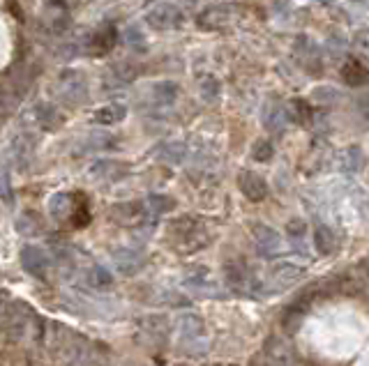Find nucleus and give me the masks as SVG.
<instances>
[{
    "instance_id": "obj_1",
    "label": "nucleus",
    "mask_w": 369,
    "mask_h": 366,
    "mask_svg": "<svg viewBox=\"0 0 369 366\" xmlns=\"http://www.w3.org/2000/svg\"><path fill=\"white\" fill-rule=\"evenodd\" d=\"M53 336V348L60 352L65 364L70 366H104L106 357L97 345L91 343L88 338L72 334L70 329L56 327V331H51Z\"/></svg>"
},
{
    "instance_id": "obj_2",
    "label": "nucleus",
    "mask_w": 369,
    "mask_h": 366,
    "mask_svg": "<svg viewBox=\"0 0 369 366\" xmlns=\"http://www.w3.org/2000/svg\"><path fill=\"white\" fill-rule=\"evenodd\" d=\"M56 97L67 106H79L88 99V81L77 69H65L56 81Z\"/></svg>"
},
{
    "instance_id": "obj_3",
    "label": "nucleus",
    "mask_w": 369,
    "mask_h": 366,
    "mask_svg": "<svg viewBox=\"0 0 369 366\" xmlns=\"http://www.w3.org/2000/svg\"><path fill=\"white\" fill-rule=\"evenodd\" d=\"M171 235L180 242V244L187 249V251H194V249H201V242H208L206 231H203L201 221L194 217H180L176 221H171L169 226Z\"/></svg>"
},
{
    "instance_id": "obj_4",
    "label": "nucleus",
    "mask_w": 369,
    "mask_h": 366,
    "mask_svg": "<svg viewBox=\"0 0 369 366\" xmlns=\"http://www.w3.org/2000/svg\"><path fill=\"white\" fill-rule=\"evenodd\" d=\"M5 331H8L12 338H17V341H26L28 336L37 334V318H35V314H32V309L28 307V304L15 302Z\"/></svg>"
},
{
    "instance_id": "obj_5",
    "label": "nucleus",
    "mask_w": 369,
    "mask_h": 366,
    "mask_svg": "<svg viewBox=\"0 0 369 366\" xmlns=\"http://www.w3.org/2000/svg\"><path fill=\"white\" fill-rule=\"evenodd\" d=\"M180 21H182L180 7L176 3H171V0H160V3H155L146 12V23L153 28V30H160V32L173 30V28L180 26Z\"/></svg>"
},
{
    "instance_id": "obj_6",
    "label": "nucleus",
    "mask_w": 369,
    "mask_h": 366,
    "mask_svg": "<svg viewBox=\"0 0 369 366\" xmlns=\"http://www.w3.org/2000/svg\"><path fill=\"white\" fill-rule=\"evenodd\" d=\"M42 26L51 35H65L70 30V12L63 0H49L42 12Z\"/></svg>"
},
{
    "instance_id": "obj_7",
    "label": "nucleus",
    "mask_w": 369,
    "mask_h": 366,
    "mask_svg": "<svg viewBox=\"0 0 369 366\" xmlns=\"http://www.w3.org/2000/svg\"><path fill=\"white\" fill-rule=\"evenodd\" d=\"M236 12H234V5H227V3H217V5H210L206 7L199 17H196V23L203 30H222V28H227L231 21H234Z\"/></svg>"
},
{
    "instance_id": "obj_8",
    "label": "nucleus",
    "mask_w": 369,
    "mask_h": 366,
    "mask_svg": "<svg viewBox=\"0 0 369 366\" xmlns=\"http://www.w3.org/2000/svg\"><path fill=\"white\" fill-rule=\"evenodd\" d=\"M21 265L26 272L30 276H35V279H46V276H49V269H51V258L44 249L28 244L21 249Z\"/></svg>"
},
{
    "instance_id": "obj_9",
    "label": "nucleus",
    "mask_w": 369,
    "mask_h": 366,
    "mask_svg": "<svg viewBox=\"0 0 369 366\" xmlns=\"http://www.w3.org/2000/svg\"><path fill=\"white\" fill-rule=\"evenodd\" d=\"M238 186H240V191L245 193V198L254 200V203L268 196V184H265V180L254 171H243L240 175H238Z\"/></svg>"
},
{
    "instance_id": "obj_10",
    "label": "nucleus",
    "mask_w": 369,
    "mask_h": 366,
    "mask_svg": "<svg viewBox=\"0 0 369 366\" xmlns=\"http://www.w3.org/2000/svg\"><path fill=\"white\" fill-rule=\"evenodd\" d=\"M146 205L139 203V200H129V203H118L111 207V217L122 226H139L146 219Z\"/></svg>"
},
{
    "instance_id": "obj_11",
    "label": "nucleus",
    "mask_w": 369,
    "mask_h": 366,
    "mask_svg": "<svg viewBox=\"0 0 369 366\" xmlns=\"http://www.w3.org/2000/svg\"><path fill=\"white\" fill-rule=\"evenodd\" d=\"M35 136L28 134V131H23L21 136L15 138V143H12V150H10V155L15 157L12 162H17L19 168H26L30 162H32V157H35Z\"/></svg>"
},
{
    "instance_id": "obj_12",
    "label": "nucleus",
    "mask_w": 369,
    "mask_h": 366,
    "mask_svg": "<svg viewBox=\"0 0 369 366\" xmlns=\"http://www.w3.org/2000/svg\"><path fill=\"white\" fill-rule=\"evenodd\" d=\"M115 37H118L115 28L113 26H104V28H100V30H95L91 37L86 39V48H91L93 55H104V53H108L113 48Z\"/></svg>"
},
{
    "instance_id": "obj_13",
    "label": "nucleus",
    "mask_w": 369,
    "mask_h": 366,
    "mask_svg": "<svg viewBox=\"0 0 369 366\" xmlns=\"http://www.w3.org/2000/svg\"><path fill=\"white\" fill-rule=\"evenodd\" d=\"M77 203L79 198L72 196V193H53L51 200H49V214L56 221H65V219H72L74 217V210H77Z\"/></svg>"
},
{
    "instance_id": "obj_14",
    "label": "nucleus",
    "mask_w": 369,
    "mask_h": 366,
    "mask_svg": "<svg viewBox=\"0 0 369 366\" xmlns=\"http://www.w3.org/2000/svg\"><path fill=\"white\" fill-rule=\"evenodd\" d=\"M127 166L120 162H113V159H100L91 166V177L93 180H122L127 175Z\"/></svg>"
},
{
    "instance_id": "obj_15",
    "label": "nucleus",
    "mask_w": 369,
    "mask_h": 366,
    "mask_svg": "<svg viewBox=\"0 0 369 366\" xmlns=\"http://www.w3.org/2000/svg\"><path fill=\"white\" fill-rule=\"evenodd\" d=\"M113 262L122 274H136L143 267L146 258H143V253L136 251V249H115Z\"/></svg>"
},
{
    "instance_id": "obj_16",
    "label": "nucleus",
    "mask_w": 369,
    "mask_h": 366,
    "mask_svg": "<svg viewBox=\"0 0 369 366\" xmlns=\"http://www.w3.org/2000/svg\"><path fill=\"white\" fill-rule=\"evenodd\" d=\"M303 274H305V269L296 265V262H277V265L270 269V281L277 283L279 288H286V286H291V283L303 279Z\"/></svg>"
},
{
    "instance_id": "obj_17",
    "label": "nucleus",
    "mask_w": 369,
    "mask_h": 366,
    "mask_svg": "<svg viewBox=\"0 0 369 366\" xmlns=\"http://www.w3.org/2000/svg\"><path fill=\"white\" fill-rule=\"evenodd\" d=\"M254 242H256V249L263 256H275L279 253V249H282V240H279L277 231H272L270 226H256Z\"/></svg>"
},
{
    "instance_id": "obj_18",
    "label": "nucleus",
    "mask_w": 369,
    "mask_h": 366,
    "mask_svg": "<svg viewBox=\"0 0 369 366\" xmlns=\"http://www.w3.org/2000/svg\"><path fill=\"white\" fill-rule=\"evenodd\" d=\"M136 76H139V69L136 65H129V62H118V65H113L108 69L106 74V86L108 88H125L127 83H132Z\"/></svg>"
},
{
    "instance_id": "obj_19",
    "label": "nucleus",
    "mask_w": 369,
    "mask_h": 366,
    "mask_svg": "<svg viewBox=\"0 0 369 366\" xmlns=\"http://www.w3.org/2000/svg\"><path fill=\"white\" fill-rule=\"evenodd\" d=\"M341 81L351 88H362L369 83V69L360 65L358 60H346L344 67H341Z\"/></svg>"
},
{
    "instance_id": "obj_20",
    "label": "nucleus",
    "mask_w": 369,
    "mask_h": 366,
    "mask_svg": "<svg viewBox=\"0 0 369 366\" xmlns=\"http://www.w3.org/2000/svg\"><path fill=\"white\" fill-rule=\"evenodd\" d=\"M150 99H153L155 106H173L176 99H178V86L173 81H160L155 83L153 88H150Z\"/></svg>"
},
{
    "instance_id": "obj_21",
    "label": "nucleus",
    "mask_w": 369,
    "mask_h": 366,
    "mask_svg": "<svg viewBox=\"0 0 369 366\" xmlns=\"http://www.w3.org/2000/svg\"><path fill=\"white\" fill-rule=\"evenodd\" d=\"M296 58L300 60V65H303V69L307 67H316L312 69V72H319V65H321V55H319V48L312 44V39L307 37H298L296 41Z\"/></svg>"
},
{
    "instance_id": "obj_22",
    "label": "nucleus",
    "mask_w": 369,
    "mask_h": 366,
    "mask_svg": "<svg viewBox=\"0 0 369 366\" xmlns=\"http://www.w3.org/2000/svg\"><path fill=\"white\" fill-rule=\"evenodd\" d=\"M125 117H127V106H125V104L111 102V104H106V106H102V108L95 110L93 120L97 122V124H104V127H108V124L122 122Z\"/></svg>"
},
{
    "instance_id": "obj_23",
    "label": "nucleus",
    "mask_w": 369,
    "mask_h": 366,
    "mask_svg": "<svg viewBox=\"0 0 369 366\" xmlns=\"http://www.w3.org/2000/svg\"><path fill=\"white\" fill-rule=\"evenodd\" d=\"M178 325H180V336L184 338V343L194 345L196 341H201V338H203V322H201V318L187 314V316H182L180 320H178Z\"/></svg>"
},
{
    "instance_id": "obj_24",
    "label": "nucleus",
    "mask_w": 369,
    "mask_h": 366,
    "mask_svg": "<svg viewBox=\"0 0 369 366\" xmlns=\"http://www.w3.org/2000/svg\"><path fill=\"white\" fill-rule=\"evenodd\" d=\"M35 115H37L39 127L46 129V131H53V129H58L60 124H63V113H60L53 104H37Z\"/></svg>"
},
{
    "instance_id": "obj_25",
    "label": "nucleus",
    "mask_w": 369,
    "mask_h": 366,
    "mask_svg": "<svg viewBox=\"0 0 369 366\" xmlns=\"http://www.w3.org/2000/svg\"><path fill=\"white\" fill-rule=\"evenodd\" d=\"M265 357H268L270 366H289L291 362V348L286 345L282 338H270L268 348H265Z\"/></svg>"
},
{
    "instance_id": "obj_26",
    "label": "nucleus",
    "mask_w": 369,
    "mask_h": 366,
    "mask_svg": "<svg viewBox=\"0 0 369 366\" xmlns=\"http://www.w3.org/2000/svg\"><path fill=\"white\" fill-rule=\"evenodd\" d=\"M314 247H316V251L321 256H330L334 251V247H337V240H334V233L330 231L328 226H316V231H314Z\"/></svg>"
},
{
    "instance_id": "obj_27",
    "label": "nucleus",
    "mask_w": 369,
    "mask_h": 366,
    "mask_svg": "<svg viewBox=\"0 0 369 366\" xmlns=\"http://www.w3.org/2000/svg\"><path fill=\"white\" fill-rule=\"evenodd\" d=\"M184 157H187V145L180 143V141L164 143L162 150H160V159L167 164H182Z\"/></svg>"
},
{
    "instance_id": "obj_28",
    "label": "nucleus",
    "mask_w": 369,
    "mask_h": 366,
    "mask_svg": "<svg viewBox=\"0 0 369 366\" xmlns=\"http://www.w3.org/2000/svg\"><path fill=\"white\" fill-rule=\"evenodd\" d=\"M224 272H227V281H229V286L234 290H245V288H247L249 274H247V269L240 265V262H229Z\"/></svg>"
},
{
    "instance_id": "obj_29",
    "label": "nucleus",
    "mask_w": 369,
    "mask_h": 366,
    "mask_svg": "<svg viewBox=\"0 0 369 366\" xmlns=\"http://www.w3.org/2000/svg\"><path fill=\"white\" fill-rule=\"evenodd\" d=\"M286 122H289V113H286L284 106H270V110L265 113V129L272 131V134H277V131H282L286 127Z\"/></svg>"
},
{
    "instance_id": "obj_30",
    "label": "nucleus",
    "mask_w": 369,
    "mask_h": 366,
    "mask_svg": "<svg viewBox=\"0 0 369 366\" xmlns=\"http://www.w3.org/2000/svg\"><path fill=\"white\" fill-rule=\"evenodd\" d=\"M86 281L91 283L93 288L104 290V288H108V286H111V283H113V276H111V272H108L106 267H102V265H93L91 269H88Z\"/></svg>"
},
{
    "instance_id": "obj_31",
    "label": "nucleus",
    "mask_w": 369,
    "mask_h": 366,
    "mask_svg": "<svg viewBox=\"0 0 369 366\" xmlns=\"http://www.w3.org/2000/svg\"><path fill=\"white\" fill-rule=\"evenodd\" d=\"M362 164H365V155L360 152V148H351L344 150V155H341V171L344 173H358L362 168Z\"/></svg>"
},
{
    "instance_id": "obj_32",
    "label": "nucleus",
    "mask_w": 369,
    "mask_h": 366,
    "mask_svg": "<svg viewBox=\"0 0 369 366\" xmlns=\"http://www.w3.org/2000/svg\"><path fill=\"white\" fill-rule=\"evenodd\" d=\"M176 207V200L171 198V196H167V193H150L148 196V210H150V214H167V212H171Z\"/></svg>"
},
{
    "instance_id": "obj_33",
    "label": "nucleus",
    "mask_w": 369,
    "mask_h": 366,
    "mask_svg": "<svg viewBox=\"0 0 369 366\" xmlns=\"http://www.w3.org/2000/svg\"><path fill=\"white\" fill-rule=\"evenodd\" d=\"M17 104H19V95L15 93V88L8 86V83H0V117L10 115L17 108Z\"/></svg>"
},
{
    "instance_id": "obj_34",
    "label": "nucleus",
    "mask_w": 369,
    "mask_h": 366,
    "mask_svg": "<svg viewBox=\"0 0 369 366\" xmlns=\"http://www.w3.org/2000/svg\"><path fill=\"white\" fill-rule=\"evenodd\" d=\"M17 231L26 235V238H32V235L42 233V224H39V219L35 217V212H26L23 217H19L17 221Z\"/></svg>"
},
{
    "instance_id": "obj_35",
    "label": "nucleus",
    "mask_w": 369,
    "mask_h": 366,
    "mask_svg": "<svg viewBox=\"0 0 369 366\" xmlns=\"http://www.w3.org/2000/svg\"><path fill=\"white\" fill-rule=\"evenodd\" d=\"M199 93L206 102H215L220 97V81L215 76H203L199 81Z\"/></svg>"
},
{
    "instance_id": "obj_36",
    "label": "nucleus",
    "mask_w": 369,
    "mask_h": 366,
    "mask_svg": "<svg viewBox=\"0 0 369 366\" xmlns=\"http://www.w3.org/2000/svg\"><path fill=\"white\" fill-rule=\"evenodd\" d=\"M0 198L8 205L15 203V189H12V180H10V171H0Z\"/></svg>"
},
{
    "instance_id": "obj_37",
    "label": "nucleus",
    "mask_w": 369,
    "mask_h": 366,
    "mask_svg": "<svg viewBox=\"0 0 369 366\" xmlns=\"http://www.w3.org/2000/svg\"><path fill=\"white\" fill-rule=\"evenodd\" d=\"M12 307H15V300L10 297V293H3V290H0V329L8 327Z\"/></svg>"
},
{
    "instance_id": "obj_38",
    "label": "nucleus",
    "mask_w": 369,
    "mask_h": 366,
    "mask_svg": "<svg viewBox=\"0 0 369 366\" xmlns=\"http://www.w3.org/2000/svg\"><path fill=\"white\" fill-rule=\"evenodd\" d=\"M272 155H275V148H272L270 141H258L254 148H252V157H254L256 162H268Z\"/></svg>"
},
{
    "instance_id": "obj_39",
    "label": "nucleus",
    "mask_w": 369,
    "mask_h": 366,
    "mask_svg": "<svg viewBox=\"0 0 369 366\" xmlns=\"http://www.w3.org/2000/svg\"><path fill=\"white\" fill-rule=\"evenodd\" d=\"M91 148L93 150H111V148H115V138L108 134H93Z\"/></svg>"
},
{
    "instance_id": "obj_40",
    "label": "nucleus",
    "mask_w": 369,
    "mask_h": 366,
    "mask_svg": "<svg viewBox=\"0 0 369 366\" xmlns=\"http://www.w3.org/2000/svg\"><path fill=\"white\" fill-rule=\"evenodd\" d=\"M286 231H289L291 238L300 240V238H303V235L307 233V226H305L300 219H293V221H289V226H286Z\"/></svg>"
},
{
    "instance_id": "obj_41",
    "label": "nucleus",
    "mask_w": 369,
    "mask_h": 366,
    "mask_svg": "<svg viewBox=\"0 0 369 366\" xmlns=\"http://www.w3.org/2000/svg\"><path fill=\"white\" fill-rule=\"evenodd\" d=\"M355 44H358V48H360L362 53L369 55V30L358 32V37H355Z\"/></svg>"
},
{
    "instance_id": "obj_42",
    "label": "nucleus",
    "mask_w": 369,
    "mask_h": 366,
    "mask_svg": "<svg viewBox=\"0 0 369 366\" xmlns=\"http://www.w3.org/2000/svg\"><path fill=\"white\" fill-rule=\"evenodd\" d=\"M134 41H139V44L143 46V37L139 35V30H136V28H129V30H127V44L132 46Z\"/></svg>"
},
{
    "instance_id": "obj_43",
    "label": "nucleus",
    "mask_w": 369,
    "mask_h": 366,
    "mask_svg": "<svg viewBox=\"0 0 369 366\" xmlns=\"http://www.w3.org/2000/svg\"><path fill=\"white\" fill-rule=\"evenodd\" d=\"M351 3H362V0H351Z\"/></svg>"
}]
</instances>
